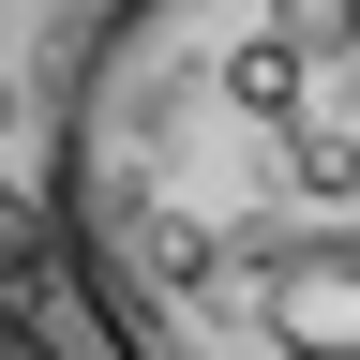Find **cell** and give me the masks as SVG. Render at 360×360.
I'll use <instances>...</instances> for the list:
<instances>
[{
  "label": "cell",
  "instance_id": "6da1fadb",
  "mask_svg": "<svg viewBox=\"0 0 360 360\" xmlns=\"http://www.w3.org/2000/svg\"><path fill=\"white\" fill-rule=\"evenodd\" d=\"M45 255L120 360H360V0H105Z\"/></svg>",
  "mask_w": 360,
  "mask_h": 360
},
{
  "label": "cell",
  "instance_id": "7a4b0ae2",
  "mask_svg": "<svg viewBox=\"0 0 360 360\" xmlns=\"http://www.w3.org/2000/svg\"><path fill=\"white\" fill-rule=\"evenodd\" d=\"M30 270H45V210H15V195H0V300H15Z\"/></svg>",
  "mask_w": 360,
  "mask_h": 360
},
{
  "label": "cell",
  "instance_id": "3957f363",
  "mask_svg": "<svg viewBox=\"0 0 360 360\" xmlns=\"http://www.w3.org/2000/svg\"><path fill=\"white\" fill-rule=\"evenodd\" d=\"M0 360H60V345H45V330H30V315H15V300H0Z\"/></svg>",
  "mask_w": 360,
  "mask_h": 360
}]
</instances>
